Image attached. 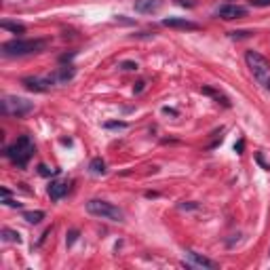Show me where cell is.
<instances>
[{"mask_svg": "<svg viewBox=\"0 0 270 270\" xmlns=\"http://www.w3.org/2000/svg\"><path fill=\"white\" fill-rule=\"evenodd\" d=\"M162 26L173 27V30H188V32L198 30V24H194L190 19H184V17H167V19H162Z\"/></svg>", "mask_w": 270, "mask_h": 270, "instance_id": "obj_9", "label": "cell"}, {"mask_svg": "<svg viewBox=\"0 0 270 270\" xmlns=\"http://www.w3.org/2000/svg\"><path fill=\"white\" fill-rule=\"evenodd\" d=\"M38 173L47 177V175H55V173H57V169H49L47 165H38Z\"/></svg>", "mask_w": 270, "mask_h": 270, "instance_id": "obj_20", "label": "cell"}, {"mask_svg": "<svg viewBox=\"0 0 270 270\" xmlns=\"http://www.w3.org/2000/svg\"><path fill=\"white\" fill-rule=\"evenodd\" d=\"M24 219L27 224H40L42 219H45V211H40V209H36V211H26L24 213Z\"/></svg>", "mask_w": 270, "mask_h": 270, "instance_id": "obj_13", "label": "cell"}, {"mask_svg": "<svg viewBox=\"0 0 270 270\" xmlns=\"http://www.w3.org/2000/svg\"><path fill=\"white\" fill-rule=\"evenodd\" d=\"M175 4H180V6H188V9H192V6L196 4L194 0H175Z\"/></svg>", "mask_w": 270, "mask_h": 270, "instance_id": "obj_23", "label": "cell"}, {"mask_svg": "<svg viewBox=\"0 0 270 270\" xmlns=\"http://www.w3.org/2000/svg\"><path fill=\"white\" fill-rule=\"evenodd\" d=\"M144 84H146V82H137V87H135V93H141V91H144Z\"/></svg>", "mask_w": 270, "mask_h": 270, "instance_id": "obj_27", "label": "cell"}, {"mask_svg": "<svg viewBox=\"0 0 270 270\" xmlns=\"http://www.w3.org/2000/svg\"><path fill=\"white\" fill-rule=\"evenodd\" d=\"M2 239L9 241V243H21V234L11 228H2Z\"/></svg>", "mask_w": 270, "mask_h": 270, "instance_id": "obj_17", "label": "cell"}, {"mask_svg": "<svg viewBox=\"0 0 270 270\" xmlns=\"http://www.w3.org/2000/svg\"><path fill=\"white\" fill-rule=\"evenodd\" d=\"M21 84L27 89V91H34V93H45L55 84V76H49V78H38V76H27L21 81Z\"/></svg>", "mask_w": 270, "mask_h": 270, "instance_id": "obj_7", "label": "cell"}, {"mask_svg": "<svg viewBox=\"0 0 270 270\" xmlns=\"http://www.w3.org/2000/svg\"><path fill=\"white\" fill-rule=\"evenodd\" d=\"M47 40L42 38H15L2 45V53L6 57H21V55H32V53H40L45 51Z\"/></svg>", "mask_w": 270, "mask_h": 270, "instance_id": "obj_2", "label": "cell"}, {"mask_svg": "<svg viewBox=\"0 0 270 270\" xmlns=\"http://www.w3.org/2000/svg\"><path fill=\"white\" fill-rule=\"evenodd\" d=\"M135 11L137 13H144V15H148V13H156L162 6V0H135Z\"/></svg>", "mask_w": 270, "mask_h": 270, "instance_id": "obj_10", "label": "cell"}, {"mask_svg": "<svg viewBox=\"0 0 270 270\" xmlns=\"http://www.w3.org/2000/svg\"><path fill=\"white\" fill-rule=\"evenodd\" d=\"M232 38H249L253 36V32H247V30H239V32H230Z\"/></svg>", "mask_w": 270, "mask_h": 270, "instance_id": "obj_21", "label": "cell"}, {"mask_svg": "<svg viewBox=\"0 0 270 270\" xmlns=\"http://www.w3.org/2000/svg\"><path fill=\"white\" fill-rule=\"evenodd\" d=\"M49 196H51V201H59V198H63L68 194V184L63 182H51V186L47 188Z\"/></svg>", "mask_w": 270, "mask_h": 270, "instance_id": "obj_11", "label": "cell"}, {"mask_svg": "<svg viewBox=\"0 0 270 270\" xmlns=\"http://www.w3.org/2000/svg\"><path fill=\"white\" fill-rule=\"evenodd\" d=\"M89 169H91V173H93V175H104L106 173V162L102 159H93V161H91V165H89Z\"/></svg>", "mask_w": 270, "mask_h": 270, "instance_id": "obj_16", "label": "cell"}, {"mask_svg": "<svg viewBox=\"0 0 270 270\" xmlns=\"http://www.w3.org/2000/svg\"><path fill=\"white\" fill-rule=\"evenodd\" d=\"M2 203H4V205H9V207H17V209L21 207V203H17V201H11V198H2Z\"/></svg>", "mask_w": 270, "mask_h": 270, "instance_id": "obj_24", "label": "cell"}, {"mask_svg": "<svg viewBox=\"0 0 270 270\" xmlns=\"http://www.w3.org/2000/svg\"><path fill=\"white\" fill-rule=\"evenodd\" d=\"M201 91H203V95H209V97H213V99H216V102H217V104H222V106H224V108H230V99H228V97H226L224 93H219V91H216V89H211V87H203Z\"/></svg>", "mask_w": 270, "mask_h": 270, "instance_id": "obj_12", "label": "cell"}, {"mask_svg": "<svg viewBox=\"0 0 270 270\" xmlns=\"http://www.w3.org/2000/svg\"><path fill=\"white\" fill-rule=\"evenodd\" d=\"M87 211L91 216L102 217V219H110V222H123L125 219L123 209H118L116 205H112L108 201H102V198H91L87 203Z\"/></svg>", "mask_w": 270, "mask_h": 270, "instance_id": "obj_4", "label": "cell"}, {"mask_svg": "<svg viewBox=\"0 0 270 270\" xmlns=\"http://www.w3.org/2000/svg\"><path fill=\"white\" fill-rule=\"evenodd\" d=\"M74 74H76V70H74L72 66H66V68H61L59 72L55 74V81H63V82H66V81H72Z\"/></svg>", "mask_w": 270, "mask_h": 270, "instance_id": "obj_14", "label": "cell"}, {"mask_svg": "<svg viewBox=\"0 0 270 270\" xmlns=\"http://www.w3.org/2000/svg\"><path fill=\"white\" fill-rule=\"evenodd\" d=\"M268 2H270V0H268Z\"/></svg>", "mask_w": 270, "mask_h": 270, "instance_id": "obj_28", "label": "cell"}, {"mask_svg": "<svg viewBox=\"0 0 270 270\" xmlns=\"http://www.w3.org/2000/svg\"><path fill=\"white\" fill-rule=\"evenodd\" d=\"M0 27H2V30H9L13 34H24L26 32V26L24 24H13V21H2Z\"/></svg>", "mask_w": 270, "mask_h": 270, "instance_id": "obj_15", "label": "cell"}, {"mask_svg": "<svg viewBox=\"0 0 270 270\" xmlns=\"http://www.w3.org/2000/svg\"><path fill=\"white\" fill-rule=\"evenodd\" d=\"M243 148H245V141H243V139H241V141H239V144H237V146H234V150H237L239 154H243Z\"/></svg>", "mask_w": 270, "mask_h": 270, "instance_id": "obj_26", "label": "cell"}, {"mask_svg": "<svg viewBox=\"0 0 270 270\" xmlns=\"http://www.w3.org/2000/svg\"><path fill=\"white\" fill-rule=\"evenodd\" d=\"M4 156H6V159H9L15 167L26 169L27 162H30V159L34 156V141H32V137H30V135H21V137H17V139L4 150Z\"/></svg>", "mask_w": 270, "mask_h": 270, "instance_id": "obj_1", "label": "cell"}, {"mask_svg": "<svg viewBox=\"0 0 270 270\" xmlns=\"http://www.w3.org/2000/svg\"><path fill=\"white\" fill-rule=\"evenodd\" d=\"M245 61H247L249 72L253 74L255 81H258V84H262L264 89H270V61L258 51H247Z\"/></svg>", "mask_w": 270, "mask_h": 270, "instance_id": "obj_3", "label": "cell"}, {"mask_svg": "<svg viewBox=\"0 0 270 270\" xmlns=\"http://www.w3.org/2000/svg\"><path fill=\"white\" fill-rule=\"evenodd\" d=\"M186 258L190 260V262H188L190 268H209V270H217V268H219L217 262L205 258V255L196 253V251H186Z\"/></svg>", "mask_w": 270, "mask_h": 270, "instance_id": "obj_8", "label": "cell"}, {"mask_svg": "<svg viewBox=\"0 0 270 270\" xmlns=\"http://www.w3.org/2000/svg\"><path fill=\"white\" fill-rule=\"evenodd\" d=\"M217 19H224V21H232V19H241V17H247V9L241 4H222L217 6L216 13H213Z\"/></svg>", "mask_w": 270, "mask_h": 270, "instance_id": "obj_6", "label": "cell"}, {"mask_svg": "<svg viewBox=\"0 0 270 270\" xmlns=\"http://www.w3.org/2000/svg\"><path fill=\"white\" fill-rule=\"evenodd\" d=\"M120 68H123V70H137V63H135V61H123V63H120Z\"/></svg>", "mask_w": 270, "mask_h": 270, "instance_id": "obj_22", "label": "cell"}, {"mask_svg": "<svg viewBox=\"0 0 270 270\" xmlns=\"http://www.w3.org/2000/svg\"><path fill=\"white\" fill-rule=\"evenodd\" d=\"M198 205L196 203H184V205H180V209H196Z\"/></svg>", "mask_w": 270, "mask_h": 270, "instance_id": "obj_25", "label": "cell"}, {"mask_svg": "<svg viewBox=\"0 0 270 270\" xmlns=\"http://www.w3.org/2000/svg\"><path fill=\"white\" fill-rule=\"evenodd\" d=\"M34 110V104L24 97H4L2 99V114L4 116H26Z\"/></svg>", "mask_w": 270, "mask_h": 270, "instance_id": "obj_5", "label": "cell"}, {"mask_svg": "<svg viewBox=\"0 0 270 270\" xmlns=\"http://www.w3.org/2000/svg\"><path fill=\"white\" fill-rule=\"evenodd\" d=\"M76 239H78V230H70V232L66 234V245L72 247V245L76 243Z\"/></svg>", "mask_w": 270, "mask_h": 270, "instance_id": "obj_18", "label": "cell"}, {"mask_svg": "<svg viewBox=\"0 0 270 270\" xmlns=\"http://www.w3.org/2000/svg\"><path fill=\"white\" fill-rule=\"evenodd\" d=\"M127 123L123 120H110V123H106V129H125Z\"/></svg>", "mask_w": 270, "mask_h": 270, "instance_id": "obj_19", "label": "cell"}]
</instances>
